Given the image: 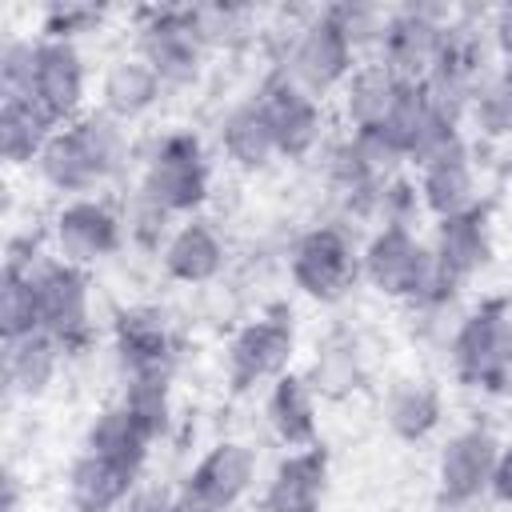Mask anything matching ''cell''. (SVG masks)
I'll use <instances>...</instances> for the list:
<instances>
[{
    "instance_id": "obj_1",
    "label": "cell",
    "mask_w": 512,
    "mask_h": 512,
    "mask_svg": "<svg viewBox=\"0 0 512 512\" xmlns=\"http://www.w3.org/2000/svg\"><path fill=\"white\" fill-rule=\"evenodd\" d=\"M40 160V176L60 188V192H88L92 184H100L116 160H120V128L108 116H84L60 132H52V140L44 144Z\"/></svg>"
},
{
    "instance_id": "obj_2",
    "label": "cell",
    "mask_w": 512,
    "mask_h": 512,
    "mask_svg": "<svg viewBox=\"0 0 512 512\" xmlns=\"http://www.w3.org/2000/svg\"><path fill=\"white\" fill-rule=\"evenodd\" d=\"M364 276L388 292L408 300H444L452 292V276L436 264V252H428L404 224H388L372 236L364 252Z\"/></svg>"
},
{
    "instance_id": "obj_3",
    "label": "cell",
    "mask_w": 512,
    "mask_h": 512,
    "mask_svg": "<svg viewBox=\"0 0 512 512\" xmlns=\"http://www.w3.org/2000/svg\"><path fill=\"white\" fill-rule=\"evenodd\" d=\"M456 372L472 388H504L512 376V320L500 304L476 308L452 340Z\"/></svg>"
},
{
    "instance_id": "obj_4",
    "label": "cell",
    "mask_w": 512,
    "mask_h": 512,
    "mask_svg": "<svg viewBox=\"0 0 512 512\" xmlns=\"http://www.w3.org/2000/svg\"><path fill=\"white\" fill-rule=\"evenodd\" d=\"M144 200L160 212H188L208 192V168L204 152L192 132H172L160 140L144 168Z\"/></svg>"
},
{
    "instance_id": "obj_5",
    "label": "cell",
    "mask_w": 512,
    "mask_h": 512,
    "mask_svg": "<svg viewBox=\"0 0 512 512\" xmlns=\"http://www.w3.org/2000/svg\"><path fill=\"white\" fill-rule=\"evenodd\" d=\"M352 52H356L352 40L344 36L340 20L328 8V12H320L316 20H308L300 28V36L292 44V60H288L292 64V80L308 96L328 92V88H336L340 80L352 76Z\"/></svg>"
},
{
    "instance_id": "obj_6",
    "label": "cell",
    "mask_w": 512,
    "mask_h": 512,
    "mask_svg": "<svg viewBox=\"0 0 512 512\" xmlns=\"http://www.w3.org/2000/svg\"><path fill=\"white\" fill-rule=\"evenodd\" d=\"M200 28L192 12H176V8H156L148 12L144 28H140V56L156 68V76L164 84H188L200 68Z\"/></svg>"
},
{
    "instance_id": "obj_7",
    "label": "cell",
    "mask_w": 512,
    "mask_h": 512,
    "mask_svg": "<svg viewBox=\"0 0 512 512\" xmlns=\"http://www.w3.org/2000/svg\"><path fill=\"white\" fill-rule=\"evenodd\" d=\"M40 328L60 348H80L88 340V280L76 264H48L36 272Z\"/></svg>"
},
{
    "instance_id": "obj_8",
    "label": "cell",
    "mask_w": 512,
    "mask_h": 512,
    "mask_svg": "<svg viewBox=\"0 0 512 512\" xmlns=\"http://www.w3.org/2000/svg\"><path fill=\"white\" fill-rule=\"evenodd\" d=\"M292 280L316 296V300H336L344 296V288L356 280V256L352 244L336 232V228H312L308 236H300V244L292 248Z\"/></svg>"
},
{
    "instance_id": "obj_9",
    "label": "cell",
    "mask_w": 512,
    "mask_h": 512,
    "mask_svg": "<svg viewBox=\"0 0 512 512\" xmlns=\"http://www.w3.org/2000/svg\"><path fill=\"white\" fill-rule=\"evenodd\" d=\"M256 104L272 128L276 152H284V156L312 152V144L320 140V108L296 80H268L264 92L256 96Z\"/></svg>"
},
{
    "instance_id": "obj_10",
    "label": "cell",
    "mask_w": 512,
    "mask_h": 512,
    "mask_svg": "<svg viewBox=\"0 0 512 512\" xmlns=\"http://www.w3.org/2000/svg\"><path fill=\"white\" fill-rule=\"evenodd\" d=\"M32 100L52 116L68 120L76 116L84 100V60L72 48V40L44 36L36 44V72H32Z\"/></svg>"
},
{
    "instance_id": "obj_11",
    "label": "cell",
    "mask_w": 512,
    "mask_h": 512,
    "mask_svg": "<svg viewBox=\"0 0 512 512\" xmlns=\"http://www.w3.org/2000/svg\"><path fill=\"white\" fill-rule=\"evenodd\" d=\"M444 40H448V32L428 12L408 8V12H400L384 24V40H380L384 44V64L400 80H420L424 84V76L436 68V60L444 52Z\"/></svg>"
},
{
    "instance_id": "obj_12",
    "label": "cell",
    "mask_w": 512,
    "mask_h": 512,
    "mask_svg": "<svg viewBox=\"0 0 512 512\" xmlns=\"http://www.w3.org/2000/svg\"><path fill=\"white\" fill-rule=\"evenodd\" d=\"M292 356V328L280 320H252L236 332L228 348V376L236 388H252L256 380L280 376Z\"/></svg>"
},
{
    "instance_id": "obj_13",
    "label": "cell",
    "mask_w": 512,
    "mask_h": 512,
    "mask_svg": "<svg viewBox=\"0 0 512 512\" xmlns=\"http://www.w3.org/2000/svg\"><path fill=\"white\" fill-rule=\"evenodd\" d=\"M500 444L492 432H460L448 440V448L440 452V492L452 504H464L472 496H480L492 484V468H496Z\"/></svg>"
},
{
    "instance_id": "obj_14",
    "label": "cell",
    "mask_w": 512,
    "mask_h": 512,
    "mask_svg": "<svg viewBox=\"0 0 512 512\" xmlns=\"http://www.w3.org/2000/svg\"><path fill=\"white\" fill-rule=\"evenodd\" d=\"M56 244L64 252V264H92L120 244V224L104 204L72 200L56 216Z\"/></svg>"
},
{
    "instance_id": "obj_15",
    "label": "cell",
    "mask_w": 512,
    "mask_h": 512,
    "mask_svg": "<svg viewBox=\"0 0 512 512\" xmlns=\"http://www.w3.org/2000/svg\"><path fill=\"white\" fill-rule=\"evenodd\" d=\"M116 352L132 376H168L172 368V340L152 308H128L116 316Z\"/></svg>"
},
{
    "instance_id": "obj_16",
    "label": "cell",
    "mask_w": 512,
    "mask_h": 512,
    "mask_svg": "<svg viewBox=\"0 0 512 512\" xmlns=\"http://www.w3.org/2000/svg\"><path fill=\"white\" fill-rule=\"evenodd\" d=\"M324 480H328V460L320 448L292 452L288 460H280V468L268 480L264 512H320Z\"/></svg>"
},
{
    "instance_id": "obj_17",
    "label": "cell",
    "mask_w": 512,
    "mask_h": 512,
    "mask_svg": "<svg viewBox=\"0 0 512 512\" xmlns=\"http://www.w3.org/2000/svg\"><path fill=\"white\" fill-rule=\"evenodd\" d=\"M132 480H136V468L116 464V460L96 456V452H84V456L72 464L68 496H72L76 512H112V508L128 496Z\"/></svg>"
},
{
    "instance_id": "obj_18",
    "label": "cell",
    "mask_w": 512,
    "mask_h": 512,
    "mask_svg": "<svg viewBox=\"0 0 512 512\" xmlns=\"http://www.w3.org/2000/svg\"><path fill=\"white\" fill-rule=\"evenodd\" d=\"M188 484H192L196 492H204L212 504L232 508V504L248 492V484H252V452H248L244 444H236V440H220V444L192 468Z\"/></svg>"
},
{
    "instance_id": "obj_19",
    "label": "cell",
    "mask_w": 512,
    "mask_h": 512,
    "mask_svg": "<svg viewBox=\"0 0 512 512\" xmlns=\"http://www.w3.org/2000/svg\"><path fill=\"white\" fill-rule=\"evenodd\" d=\"M420 200H424V208H428L432 216H440V220L460 216V212L472 208V164H468L464 144L424 164Z\"/></svg>"
},
{
    "instance_id": "obj_20",
    "label": "cell",
    "mask_w": 512,
    "mask_h": 512,
    "mask_svg": "<svg viewBox=\"0 0 512 512\" xmlns=\"http://www.w3.org/2000/svg\"><path fill=\"white\" fill-rule=\"evenodd\" d=\"M160 88H164V80L156 76V68L144 56H124L104 76V108L116 120H132L160 100Z\"/></svg>"
},
{
    "instance_id": "obj_21",
    "label": "cell",
    "mask_w": 512,
    "mask_h": 512,
    "mask_svg": "<svg viewBox=\"0 0 512 512\" xmlns=\"http://www.w3.org/2000/svg\"><path fill=\"white\" fill-rule=\"evenodd\" d=\"M436 264L452 276L464 280L472 272H480L488 264V232H484V216L480 212H460L440 220V236H436Z\"/></svg>"
},
{
    "instance_id": "obj_22",
    "label": "cell",
    "mask_w": 512,
    "mask_h": 512,
    "mask_svg": "<svg viewBox=\"0 0 512 512\" xmlns=\"http://www.w3.org/2000/svg\"><path fill=\"white\" fill-rule=\"evenodd\" d=\"M56 120L32 100V96H4L0 104V152L4 160L12 164H24L32 156L44 152V144L52 140V128Z\"/></svg>"
},
{
    "instance_id": "obj_23",
    "label": "cell",
    "mask_w": 512,
    "mask_h": 512,
    "mask_svg": "<svg viewBox=\"0 0 512 512\" xmlns=\"http://www.w3.org/2000/svg\"><path fill=\"white\" fill-rule=\"evenodd\" d=\"M396 88H400V76L384 60L356 68L348 76V88H344V116L352 120V128L356 132L380 128V120L388 116V108L396 100Z\"/></svg>"
},
{
    "instance_id": "obj_24",
    "label": "cell",
    "mask_w": 512,
    "mask_h": 512,
    "mask_svg": "<svg viewBox=\"0 0 512 512\" xmlns=\"http://www.w3.org/2000/svg\"><path fill=\"white\" fill-rule=\"evenodd\" d=\"M268 420L288 448H316V404L312 388L300 376H276V388L268 396Z\"/></svg>"
},
{
    "instance_id": "obj_25",
    "label": "cell",
    "mask_w": 512,
    "mask_h": 512,
    "mask_svg": "<svg viewBox=\"0 0 512 512\" xmlns=\"http://www.w3.org/2000/svg\"><path fill=\"white\" fill-rule=\"evenodd\" d=\"M432 116H436V108L428 100V88L420 80H400L396 100H392L388 116L380 120V128H372V136H380L396 156H412Z\"/></svg>"
},
{
    "instance_id": "obj_26",
    "label": "cell",
    "mask_w": 512,
    "mask_h": 512,
    "mask_svg": "<svg viewBox=\"0 0 512 512\" xmlns=\"http://www.w3.org/2000/svg\"><path fill=\"white\" fill-rule=\"evenodd\" d=\"M224 248L208 224H184L164 248V272L184 284H204L220 272Z\"/></svg>"
},
{
    "instance_id": "obj_27",
    "label": "cell",
    "mask_w": 512,
    "mask_h": 512,
    "mask_svg": "<svg viewBox=\"0 0 512 512\" xmlns=\"http://www.w3.org/2000/svg\"><path fill=\"white\" fill-rule=\"evenodd\" d=\"M148 440H152V436L136 424V416H132L124 404H116V408H104V412L96 416V424H92V432H88V452L108 456V460L128 464V468H140V460H144V452H148Z\"/></svg>"
},
{
    "instance_id": "obj_28",
    "label": "cell",
    "mask_w": 512,
    "mask_h": 512,
    "mask_svg": "<svg viewBox=\"0 0 512 512\" xmlns=\"http://www.w3.org/2000/svg\"><path fill=\"white\" fill-rule=\"evenodd\" d=\"M56 356H60V344L44 328L20 340H8V384L20 388L24 396H40L56 376Z\"/></svg>"
},
{
    "instance_id": "obj_29",
    "label": "cell",
    "mask_w": 512,
    "mask_h": 512,
    "mask_svg": "<svg viewBox=\"0 0 512 512\" xmlns=\"http://www.w3.org/2000/svg\"><path fill=\"white\" fill-rule=\"evenodd\" d=\"M388 424L400 440H424L440 424V396L424 380H404L388 396Z\"/></svg>"
},
{
    "instance_id": "obj_30",
    "label": "cell",
    "mask_w": 512,
    "mask_h": 512,
    "mask_svg": "<svg viewBox=\"0 0 512 512\" xmlns=\"http://www.w3.org/2000/svg\"><path fill=\"white\" fill-rule=\"evenodd\" d=\"M224 152L240 164V168H264L276 152V140H272V128L260 112V104H244L236 108L228 120H224Z\"/></svg>"
},
{
    "instance_id": "obj_31",
    "label": "cell",
    "mask_w": 512,
    "mask_h": 512,
    "mask_svg": "<svg viewBox=\"0 0 512 512\" xmlns=\"http://www.w3.org/2000/svg\"><path fill=\"white\" fill-rule=\"evenodd\" d=\"M0 324H4V340H20V336H28V332H40L36 276L24 272L16 260H8V268H4V284H0Z\"/></svg>"
},
{
    "instance_id": "obj_32",
    "label": "cell",
    "mask_w": 512,
    "mask_h": 512,
    "mask_svg": "<svg viewBox=\"0 0 512 512\" xmlns=\"http://www.w3.org/2000/svg\"><path fill=\"white\" fill-rule=\"evenodd\" d=\"M124 408L156 440L168 428V376H132L124 392Z\"/></svg>"
},
{
    "instance_id": "obj_33",
    "label": "cell",
    "mask_w": 512,
    "mask_h": 512,
    "mask_svg": "<svg viewBox=\"0 0 512 512\" xmlns=\"http://www.w3.org/2000/svg\"><path fill=\"white\" fill-rule=\"evenodd\" d=\"M476 120L488 136H508L512 132V68L492 76L476 92Z\"/></svg>"
},
{
    "instance_id": "obj_34",
    "label": "cell",
    "mask_w": 512,
    "mask_h": 512,
    "mask_svg": "<svg viewBox=\"0 0 512 512\" xmlns=\"http://www.w3.org/2000/svg\"><path fill=\"white\" fill-rule=\"evenodd\" d=\"M492 496L500 500V504H512V444H504L500 448V456H496V468H492Z\"/></svg>"
},
{
    "instance_id": "obj_35",
    "label": "cell",
    "mask_w": 512,
    "mask_h": 512,
    "mask_svg": "<svg viewBox=\"0 0 512 512\" xmlns=\"http://www.w3.org/2000/svg\"><path fill=\"white\" fill-rule=\"evenodd\" d=\"M172 512H224L220 504H212L204 492H196L192 484H184L176 496H172Z\"/></svg>"
},
{
    "instance_id": "obj_36",
    "label": "cell",
    "mask_w": 512,
    "mask_h": 512,
    "mask_svg": "<svg viewBox=\"0 0 512 512\" xmlns=\"http://www.w3.org/2000/svg\"><path fill=\"white\" fill-rule=\"evenodd\" d=\"M492 36H496L500 52L512 60V8H500V12H496V20H492Z\"/></svg>"
},
{
    "instance_id": "obj_37",
    "label": "cell",
    "mask_w": 512,
    "mask_h": 512,
    "mask_svg": "<svg viewBox=\"0 0 512 512\" xmlns=\"http://www.w3.org/2000/svg\"><path fill=\"white\" fill-rule=\"evenodd\" d=\"M132 512H172V500H160V496H144L132 504Z\"/></svg>"
},
{
    "instance_id": "obj_38",
    "label": "cell",
    "mask_w": 512,
    "mask_h": 512,
    "mask_svg": "<svg viewBox=\"0 0 512 512\" xmlns=\"http://www.w3.org/2000/svg\"><path fill=\"white\" fill-rule=\"evenodd\" d=\"M508 512H512V504H508Z\"/></svg>"
}]
</instances>
